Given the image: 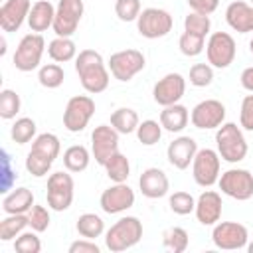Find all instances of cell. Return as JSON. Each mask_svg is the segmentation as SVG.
Instances as JSON below:
<instances>
[{"instance_id":"1","label":"cell","mask_w":253,"mask_h":253,"mask_svg":"<svg viewBox=\"0 0 253 253\" xmlns=\"http://www.w3.org/2000/svg\"><path fill=\"white\" fill-rule=\"evenodd\" d=\"M75 71L83 89L91 95L103 93L109 87L111 71L103 59V55L95 49H81L75 57Z\"/></svg>"},{"instance_id":"2","label":"cell","mask_w":253,"mask_h":253,"mask_svg":"<svg viewBox=\"0 0 253 253\" xmlns=\"http://www.w3.org/2000/svg\"><path fill=\"white\" fill-rule=\"evenodd\" d=\"M61 152V142L53 132H42L32 140V148L26 156V170L34 178H43L51 170L55 158Z\"/></svg>"},{"instance_id":"3","label":"cell","mask_w":253,"mask_h":253,"mask_svg":"<svg viewBox=\"0 0 253 253\" xmlns=\"http://www.w3.org/2000/svg\"><path fill=\"white\" fill-rule=\"evenodd\" d=\"M142 239V221L134 215H125L105 231V247L113 253L126 251Z\"/></svg>"},{"instance_id":"4","label":"cell","mask_w":253,"mask_h":253,"mask_svg":"<svg viewBox=\"0 0 253 253\" xmlns=\"http://www.w3.org/2000/svg\"><path fill=\"white\" fill-rule=\"evenodd\" d=\"M215 146H217L219 158L229 162V164L241 162L249 150L247 140L243 136V130L235 123H223L215 130Z\"/></svg>"},{"instance_id":"5","label":"cell","mask_w":253,"mask_h":253,"mask_svg":"<svg viewBox=\"0 0 253 253\" xmlns=\"http://www.w3.org/2000/svg\"><path fill=\"white\" fill-rule=\"evenodd\" d=\"M43 51H45V40H43V36L42 34H36V32L26 34L20 40V43H18L14 55H12L14 67L18 71H24V73L38 69L40 63H42Z\"/></svg>"},{"instance_id":"6","label":"cell","mask_w":253,"mask_h":253,"mask_svg":"<svg viewBox=\"0 0 253 253\" xmlns=\"http://www.w3.org/2000/svg\"><path fill=\"white\" fill-rule=\"evenodd\" d=\"M73 194H75V182L73 176L63 170H57L53 174H49L47 178V206L53 211H65L69 210V206L73 204Z\"/></svg>"},{"instance_id":"7","label":"cell","mask_w":253,"mask_h":253,"mask_svg":"<svg viewBox=\"0 0 253 253\" xmlns=\"http://www.w3.org/2000/svg\"><path fill=\"white\" fill-rule=\"evenodd\" d=\"M217 186L221 194L237 200L247 202L253 198V174L245 168H229L219 174Z\"/></svg>"},{"instance_id":"8","label":"cell","mask_w":253,"mask_h":253,"mask_svg":"<svg viewBox=\"0 0 253 253\" xmlns=\"http://www.w3.org/2000/svg\"><path fill=\"white\" fill-rule=\"evenodd\" d=\"M237 53V45L231 34L227 32H213L210 34L208 42H206V55H208V63L211 67L217 69H225L233 63Z\"/></svg>"},{"instance_id":"9","label":"cell","mask_w":253,"mask_h":253,"mask_svg":"<svg viewBox=\"0 0 253 253\" xmlns=\"http://www.w3.org/2000/svg\"><path fill=\"white\" fill-rule=\"evenodd\" d=\"M219 168H221V158L217 150L213 148H198L194 162H192V176L194 182L202 188H210L217 184L219 180Z\"/></svg>"},{"instance_id":"10","label":"cell","mask_w":253,"mask_h":253,"mask_svg":"<svg viewBox=\"0 0 253 253\" xmlns=\"http://www.w3.org/2000/svg\"><path fill=\"white\" fill-rule=\"evenodd\" d=\"M174 20L170 12L162 8H144L136 18V30L146 40H158L172 32Z\"/></svg>"},{"instance_id":"11","label":"cell","mask_w":253,"mask_h":253,"mask_svg":"<svg viewBox=\"0 0 253 253\" xmlns=\"http://www.w3.org/2000/svg\"><path fill=\"white\" fill-rule=\"evenodd\" d=\"M144 65H146V59H144L142 51H138V49L115 51L107 61L111 75L119 81H130L134 75H138L144 69Z\"/></svg>"},{"instance_id":"12","label":"cell","mask_w":253,"mask_h":253,"mask_svg":"<svg viewBox=\"0 0 253 253\" xmlns=\"http://www.w3.org/2000/svg\"><path fill=\"white\" fill-rule=\"evenodd\" d=\"M95 115V101L89 95H73L63 111V126L69 132H81Z\"/></svg>"},{"instance_id":"13","label":"cell","mask_w":253,"mask_h":253,"mask_svg":"<svg viewBox=\"0 0 253 253\" xmlns=\"http://www.w3.org/2000/svg\"><path fill=\"white\" fill-rule=\"evenodd\" d=\"M211 241L217 249L237 251V249L247 247L249 231L239 221H217L211 229Z\"/></svg>"},{"instance_id":"14","label":"cell","mask_w":253,"mask_h":253,"mask_svg":"<svg viewBox=\"0 0 253 253\" xmlns=\"http://www.w3.org/2000/svg\"><path fill=\"white\" fill-rule=\"evenodd\" d=\"M83 12H85L83 0H59L55 6V20H53L55 36L71 38L77 32Z\"/></svg>"},{"instance_id":"15","label":"cell","mask_w":253,"mask_h":253,"mask_svg":"<svg viewBox=\"0 0 253 253\" xmlns=\"http://www.w3.org/2000/svg\"><path fill=\"white\" fill-rule=\"evenodd\" d=\"M190 121L196 128L200 130H211V128H219L225 123V105L217 99H206L200 101L192 113H190Z\"/></svg>"},{"instance_id":"16","label":"cell","mask_w":253,"mask_h":253,"mask_svg":"<svg viewBox=\"0 0 253 253\" xmlns=\"http://www.w3.org/2000/svg\"><path fill=\"white\" fill-rule=\"evenodd\" d=\"M119 150V132L113 125H99L91 132V154L97 164L105 166V162Z\"/></svg>"},{"instance_id":"17","label":"cell","mask_w":253,"mask_h":253,"mask_svg":"<svg viewBox=\"0 0 253 253\" xmlns=\"http://www.w3.org/2000/svg\"><path fill=\"white\" fill-rule=\"evenodd\" d=\"M99 206L109 215L123 213L134 206V192L126 182H115L111 188L103 190L99 198Z\"/></svg>"},{"instance_id":"18","label":"cell","mask_w":253,"mask_h":253,"mask_svg":"<svg viewBox=\"0 0 253 253\" xmlns=\"http://www.w3.org/2000/svg\"><path fill=\"white\" fill-rule=\"evenodd\" d=\"M184 93H186V79H184V75L172 71V73H166L162 79H158L154 83L152 99L160 107H168V105L180 103Z\"/></svg>"},{"instance_id":"19","label":"cell","mask_w":253,"mask_h":253,"mask_svg":"<svg viewBox=\"0 0 253 253\" xmlns=\"http://www.w3.org/2000/svg\"><path fill=\"white\" fill-rule=\"evenodd\" d=\"M221 210H223V202H221L219 192L206 190L198 196L194 213L202 225H215L221 219Z\"/></svg>"},{"instance_id":"20","label":"cell","mask_w":253,"mask_h":253,"mask_svg":"<svg viewBox=\"0 0 253 253\" xmlns=\"http://www.w3.org/2000/svg\"><path fill=\"white\" fill-rule=\"evenodd\" d=\"M30 0H4L0 6V28L2 32L10 34L22 28L24 22H28L30 14Z\"/></svg>"},{"instance_id":"21","label":"cell","mask_w":253,"mask_h":253,"mask_svg":"<svg viewBox=\"0 0 253 253\" xmlns=\"http://www.w3.org/2000/svg\"><path fill=\"white\" fill-rule=\"evenodd\" d=\"M198 152V142L192 138V136H178L174 138L168 148H166V158L168 162L178 168V170H186L192 162H194V156Z\"/></svg>"},{"instance_id":"22","label":"cell","mask_w":253,"mask_h":253,"mask_svg":"<svg viewBox=\"0 0 253 253\" xmlns=\"http://www.w3.org/2000/svg\"><path fill=\"white\" fill-rule=\"evenodd\" d=\"M138 188L142 192L144 198L148 200H158V198H164L170 190V182H168V176L162 168H156V166H150L146 168L140 178H138Z\"/></svg>"},{"instance_id":"23","label":"cell","mask_w":253,"mask_h":253,"mask_svg":"<svg viewBox=\"0 0 253 253\" xmlns=\"http://www.w3.org/2000/svg\"><path fill=\"white\" fill-rule=\"evenodd\" d=\"M225 22L233 32H239V34L253 32V6L243 0L231 2L225 8Z\"/></svg>"},{"instance_id":"24","label":"cell","mask_w":253,"mask_h":253,"mask_svg":"<svg viewBox=\"0 0 253 253\" xmlns=\"http://www.w3.org/2000/svg\"><path fill=\"white\" fill-rule=\"evenodd\" d=\"M53 20H55V6L49 0H38L32 4L28 14V26L32 32L42 34L47 28H53Z\"/></svg>"},{"instance_id":"25","label":"cell","mask_w":253,"mask_h":253,"mask_svg":"<svg viewBox=\"0 0 253 253\" xmlns=\"http://www.w3.org/2000/svg\"><path fill=\"white\" fill-rule=\"evenodd\" d=\"M188 121H190V111L180 103L168 105L160 111V125L168 132H182L188 126Z\"/></svg>"},{"instance_id":"26","label":"cell","mask_w":253,"mask_h":253,"mask_svg":"<svg viewBox=\"0 0 253 253\" xmlns=\"http://www.w3.org/2000/svg\"><path fill=\"white\" fill-rule=\"evenodd\" d=\"M34 206V194L30 188H14L8 192L2 200V210L4 213H28Z\"/></svg>"},{"instance_id":"27","label":"cell","mask_w":253,"mask_h":253,"mask_svg":"<svg viewBox=\"0 0 253 253\" xmlns=\"http://www.w3.org/2000/svg\"><path fill=\"white\" fill-rule=\"evenodd\" d=\"M47 55L55 63H67V61H71V59L77 57V45H75V42L71 38L55 36L47 43Z\"/></svg>"},{"instance_id":"28","label":"cell","mask_w":253,"mask_h":253,"mask_svg":"<svg viewBox=\"0 0 253 253\" xmlns=\"http://www.w3.org/2000/svg\"><path fill=\"white\" fill-rule=\"evenodd\" d=\"M111 125L115 126V130L119 134H130V132H136L140 119H138V113L134 109L121 107V109L111 113Z\"/></svg>"},{"instance_id":"29","label":"cell","mask_w":253,"mask_h":253,"mask_svg":"<svg viewBox=\"0 0 253 253\" xmlns=\"http://www.w3.org/2000/svg\"><path fill=\"white\" fill-rule=\"evenodd\" d=\"M91 152L83 146V144H71L65 152H63V166H65V170H69V172H83V170H87V166H89V162H91Z\"/></svg>"},{"instance_id":"30","label":"cell","mask_w":253,"mask_h":253,"mask_svg":"<svg viewBox=\"0 0 253 253\" xmlns=\"http://www.w3.org/2000/svg\"><path fill=\"white\" fill-rule=\"evenodd\" d=\"M26 227H30L28 213H6L0 221V241H14Z\"/></svg>"},{"instance_id":"31","label":"cell","mask_w":253,"mask_h":253,"mask_svg":"<svg viewBox=\"0 0 253 253\" xmlns=\"http://www.w3.org/2000/svg\"><path fill=\"white\" fill-rule=\"evenodd\" d=\"M75 229L81 237H87V239H97L105 233V221L101 219V215L97 213H81L77 217V223H75Z\"/></svg>"},{"instance_id":"32","label":"cell","mask_w":253,"mask_h":253,"mask_svg":"<svg viewBox=\"0 0 253 253\" xmlns=\"http://www.w3.org/2000/svg\"><path fill=\"white\" fill-rule=\"evenodd\" d=\"M105 172L109 176V180L113 182H126L130 176V162L123 152H115L107 162H105Z\"/></svg>"},{"instance_id":"33","label":"cell","mask_w":253,"mask_h":253,"mask_svg":"<svg viewBox=\"0 0 253 253\" xmlns=\"http://www.w3.org/2000/svg\"><path fill=\"white\" fill-rule=\"evenodd\" d=\"M38 126H36V121L30 119V117H20L14 121L12 128H10V138L16 142V144H28L30 140H34L38 134Z\"/></svg>"},{"instance_id":"34","label":"cell","mask_w":253,"mask_h":253,"mask_svg":"<svg viewBox=\"0 0 253 253\" xmlns=\"http://www.w3.org/2000/svg\"><path fill=\"white\" fill-rule=\"evenodd\" d=\"M188 243H190V235L184 227L174 225L162 233V245L172 253H184L188 249Z\"/></svg>"},{"instance_id":"35","label":"cell","mask_w":253,"mask_h":253,"mask_svg":"<svg viewBox=\"0 0 253 253\" xmlns=\"http://www.w3.org/2000/svg\"><path fill=\"white\" fill-rule=\"evenodd\" d=\"M65 79V71L59 63H45L38 71V81L45 89H57Z\"/></svg>"},{"instance_id":"36","label":"cell","mask_w":253,"mask_h":253,"mask_svg":"<svg viewBox=\"0 0 253 253\" xmlns=\"http://www.w3.org/2000/svg\"><path fill=\"white\" fill-rule=\"evenodd\" d=\"M22 99L14 89H2L0 91V119L12 121L20 113Z\"/></svg>"},{"instance_id":"37","label":"cell","mask_w":253,"mask_h":253,"mask_svg":"<svg viewBox=\"0 0 253 253\" xmlns=\"http://www.w3.org/2000/svg\"><path fill=\"white\" fill-rule=\"evenodd\" d=\"M136 138L144 146H154L162 138V125L158 121H152V119L142 121L136 128Z\"/></svg>"},{"instance_id":"38","label":"cell","mask_w":253,"mask_h":253,"mask_svg":"<svg viewBox=\"0 0 253 253\" xmlns=\"http://www.w3.org/2000/svg\"><path fill=\"white\" fill-rule=\"evenodd\" d=\"M178 47H180V51H182L186 57H196V55H200V53L204 51V47H206V38L184 30V34H182L180 40H178Z\"/></svg>"},{"instance_id":"39","label":"cell","mask_w":253,"mask_h":253,"mask_svg":"<svg viewBox=\"0 0 253 253\" xmlns=\"http://www.w3.org/2000/svg\"><path fill=\"white\" fill-rule=\"evenodd\" d=\"M184 30L186 32H192V34H198L202 38H206L211 30V20L208 14H200V12H190L186 18H184Z\"/></svg>"},{"instance_id":"40","label":"cell","mask_w":253,"mask_h":253,"mask_svg":"<svg viewBox=\"0 0 253 253\" xmlns=\"http://www.w3.org/2000/svg\"><path fill=\"white\" fill-rule=\"evenodd\" d=\"M168 206H170V210H172L176 215H188V213H192V211L196 210V200H194L192 194L180 190V192H174V194L170 196Z\"/></svg>"},{"instance_id":"41","label":"cell","mask_w":253,"mask_h":253,"mask_svg":"<svg viewBox=\"0 0 253 253\" xmlns=\"http://www.w3.org/2000/svg\"><path fill=\"white\" fill-rule=\"evenodd\" d=\"M49 221H51V217H49V210H47L45 206L34 204L32 210L28 211V223H30V227H32L34 231H38V233H43V231L49 227Z\"/></svg>"},{"instance_id":"42","label":"cell","mask_w":253,"mask_h":253,"mask_svg":"<svg viewBox=\"0 0 253 253\" xmlns=\"http://www.w3.org/2000/svg\"><path fill=\"white\" fill-rule=\"evenodd\" d=\"M14 249L18 253H40L42 251V241L38 237V231H22L14 239Z\"/></svg>"},{"instance_id":"43","label":"cell","mask_w":253,"mask_h":253,"mask_svg":"<svg viewBox=\"0 0 253 253\" xmlns=\"http://www.w3.org/2000/svg\"><path fill=\"white\" fill-rule=\"evenodd\" d=\"M140 12V0H115V14L121 22H136Z\"/></svg>"},{"instance_id":"44","label":"cell","mask_w":253,"mask_h":253,"mask_svg":"<svg viewBox=\"0 0 253 253\" xmlns=\"http://www.w3.org/2000/svg\"><path fill=\"white\" fill-rule=\"evenodd\" d=\"M213 81V67L210 63H194L190 67V83L194 87H208Z\"/></svg>"},{"instance_id":"45","label":"cell","mask_w":253,"mask_h":253,"mask_svg":"<svg viewBox=\"0 0 253 253\" xmlns=\"http://www.w3.org/2000/svg\"><path fill=\"white\" fill-rule=\"evenodd\" d=\"M239 126L243 130H253V93L245 95L239 109Z\"/></svg>"},{"instance_id":"46","label":"cell","mask_w":253,"mask_h":253,"mask_svg":"<svg viewBox=\"0 0 253 253\" xmlns=\"http://www.w3.org/2000/svg\"><path fill=\"white\" fill-rule=\"evenodd\" d=\"M69 253H101V247L95 243V239H77L69 245Z\"/></svg>"},{"instance_id":"47","label":"cell","mask_w":253,"mask_h":253,"mask_svg":"<svg viewBox=\"0 0 253 253\" xmlns=\"http://www.w3.org/2000/svg\"><path fill=\"white\" fill-rule=\"evenodd\" d=\"M188 6L192 8V12H200V14H213L219 6V0H188Z\"/></svg>"},{"instance_id":"48","label":"cell","mask_w":253,"mask_h":253,"mask_svg":"<svg viewBox=\"0 0 253 253\" xmlns=\"http://www.w3.org/2000/svg\"><path fill=\"white\" fill-rule=\"evenodd\" d=\"M2 160H4V184H2V192H4V194H8V190H10V186H12L10 178H16L18 174L10 170V156H8V152H6V150L2 152Z\"/></svg>"},{"instance_id":"49","label":"cell","mask_w":253,"mask_h":253,"mask_svg":"<svg viewBox=\"0 0 253 253\" xmlns=\"http://www.w3.org/2000/svg\"><path fill=\"white\" fill-rule=\"evenodd\" d=\"M239 81H241V87H243L245 91L253 93V65H249V67H245V69L241 71Z\"/></svg>"},{"instance_id":"50","label":"cell","mask_w":253,"mask_h":253,"mask_svg":"<svg viewBox=\"0 0 253 253\" xmlns=\"http://www.w3.org/2000/svg\"><path fill=\"white\" fill-rule=\"evenodd\" d=\"M0 53H2V55L6 53V40H4V38L0 40Z\"/></svg>"},{"instance_id":"51","label":"cell","mask_w":253,"mask_h":253,"mask_svg":"<svg viewBox=\"0 0 253 253\" xmlns=\"http://www.w3.org/2000/svg\"><path fill=\"white\" fill-rule=\"evenodd\" d=\"M247 251H249V253H253V241H251V243H247Z\"/></svg>"},{"instance_id":"52","label":"cell","mask_w":253,"mask_h":253,"mask_svg":"<svg viewBox=\"0 0 253 253\" xmlns=\"http://www.w3.org/2000/svg\"><path fill=\"white\" fill-rule=\"evenodd\" d=\"M249 51L253 53V38H251V42H249Z\"/></svg>"}]
</instances>
